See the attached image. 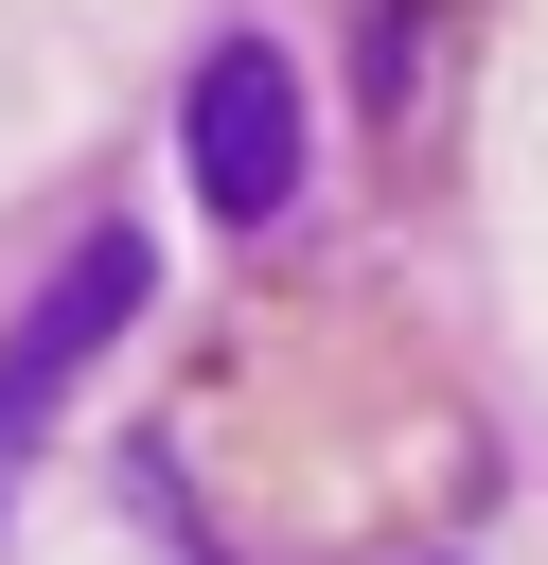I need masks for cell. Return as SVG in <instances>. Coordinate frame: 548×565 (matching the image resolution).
I'll list each match as a JSON object with an SVG mask.
<instances>
[{"instance_id":"7a4b0ae2","label":"cell","mask_w":548,"mask_h":565,"mask_svg":"<svg viewBox=\"0 0 548 565\" xmlns=\"http://www.w3.org/2000/svg\"><path fill=\"white\" fill-rule=\"evenodd\" d=\"M124 318H141V230H88V247L53 265V300L18 318V353H0V441H18V424H35V406H53Z\"/></svg>"},{"instance_id":"6da1fadb","label":"cell","mask_w":548,"mask_h":565,"mask_svg":"<svg viewBox=\"0 0 548 565\" xmlns=\"http://www.w3.org/2000/svg\"><path fill=\"white\" fill-rule=\"evenodd\" d=\"M177 141H194V194H212L230 230H265V212L301 194V71H283L265 35H230V53L194 71V124H177Z\"/></svg>"}]
</instances>
